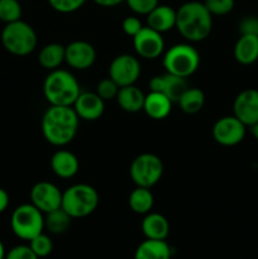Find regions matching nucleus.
Listing matches in <instances>:
<instances>
[{"label":"nucleus","instance_id":"obj_1","mask_svg":"<svg viewBox=\"0 0 258 259\" xmlns=\"http://www.w3.org/2000/svg\"><path fill=\"white\" fill-rule=\"evenodd\" d=\"M80 118L72 106H53L42 116V134L46 141L55 147H65L75 139Z\"/></svg>","mask_w":258,"mask_h":259},{"label":"nucleus","instance_id":"obj_2","mask_svg":"<svg viewBox=\"0 0 258 259\" xmlns=\"http://www.w3.org/2000/svg\"><path fill=\"white\" fill-rule=\"evenodd\" d=\"M190 43L206 39L212 29V15L204 3L187 2L176 10V27Z\"/></svg>","mask_w":258,"mask_h":259},{"label":"nucleus","instance_id":"obj_3","mask_svg":"<svg viewBox=\"0 0 258 259\" xmlns=\"http://www.w3.org/2000/svg\"><path fill=\"white\" fill-rule=\"evenodd\" d=\"M81 94L80 83L67 70L50 71L43 82V95L53 106H72Z\"/></svg>","mask_w":258,"mask_h":259},{"label":"nucleus","instance_id":"obj_4","mask_svg":"<svg viewBox=\"0 0 258 259\" xmlns=\"http://www.w3.org/2000/svg\"><path fill=\"white\" fill-rule=\"evenodd\" d=\"M98 191L88 184H76L62 192L61 207L72 219H82L93 214L99 206Z\"/></svg>","mask_w":258,"mask_h":259},{"label":"nucleus","instance_id":"obj_5","mask_svg":"<svg viewBox=\"0 0 258 259\" xmlns=\"http://www.w3.org/2000/svg\"><path fill=\"white\" fill-rule=\"evenodd\" d=\"M162 65L167 73L187 78L200 66V53L190 43H177L164 52Z\"/></svg>","mask_w":258,"mask_h":259},{"label":"nucleus","instance_id":"obj_6","mask_svg":"<svg viewBox=\"0 0 258 259\" xmlns=\"http://www.w3.org/2000/svg\"><path fill=\"white\" fill-rule=\"evenodd\" d=\"M2 43L9 53L24 57L34 52L38 37L32 25L19 19L5 24L2 32Z\"/></svg>","mask_w":258,"mask_h":259},{"label":"nucleus","instance_id":"obj_7","mask_svg":"<svg viewBox=\"0 0 258 259\" xmlns=\"http://www.w3.org/2000/svg\"><path fill=\"white\" fill-rule=\"evenodd\" d=\"M10 227L19 239L29 242L45 230V214L33 204L19 205L13 211Z\"/></svg>","mask_w":258,"mask_h":259},{"label":"nucleus","instance_id":"obj_8","mask_svg":"<svg viewBox=\"0 0 258 259\" xmlns=\"http://www.w3.org/2000/svg\"><path fill=\"white\" fill-rule=\"evenodd\" d=\"M129 175L136 186L151 189L159 182L163 175V163L153 153H142L132 161Z\"/></svg>","mask_w":258,"mask_h":259},{"label":"nucleus","instance_id":"obj_9","mask_svg":"<svg viewBox=\"0 0 258 259\" xmlns=\"http://www.w3.org/2000/svg\"><path fill=\"white\" fill-rule=\"evenodd\" d=\"M141 63L134 56L123 53L111 61L109 66V77L116 82L119 88L134 85L141 76Z\"/></svg>","mask_w":258,"mask_h":259},{"label":"nucleus","instance_id":"obj_10","mask_svg":"<svg viewBox=\"0 0 258 259\" xmlns=\"http://www.w3.org/2000/svg\"><path fill=\"white\" fill-rule=\"evenodd\" d=\"M247 133V126L234 115H227L218 119L212 126V138L218 144L234 147L242 143Z\"/></svg>","mask_w":258,"mask_h":259},{"label":"nucleus","instance_id":"obj_11","mask_svg":"<svg viewBox=\"0 0 258 259\" xmlns=\"http://www.w3.org/2000/svg\"><path fill=\"white\" fill-rule=\"evenodd\" d=\"M133 47L139 57L156 60L164 52V39L162 33L147 25L133 37Z\"/></svg>","mask_w":258,"mask_h":259},{"label":"nucleus","instance_id":"obj_12","mask_svg":"<svg viewBox=\"0 0 258 259\" xmlns=\"http://www.w3.org/2000/svg\"><path fill=\"white\" fill-rule=\"evenodd\" d=\"M61 202L62 191L52 182H37L30 190V204L34 205L43 214L61 207Z\"/></svg>","mask_w":258,"mask_h":259},{"label":"nucleus","instance_id":"obj_13","mask_svg":"<svg viewBox=\"0 0 258 259\" xmlns=\"http://www.w3.org/2000/svg\"><path fill=\"white\" fill-rule=\"evenodd\" d=\"M233 115L245 126H252L258 121V90L245 89L240 91L233 103Z\"/></svg>","mask_w":258,"mask_h":259},{"label":"nucleus","instance_id":"obj_14","mask_svg":"<svg viewBox=\"0 0 258 259\" xmlns=\"http://www.w3.org/2000/svg\"><path fill=\"white\" fill-rule=\"evenodd\" d=\"M95 48L86 40H73L65 47V62L73 70H88L95 63Z\"/></svg>","mask_w":258,"mask_h":259},{"label":"nucleus","instance_id":"obj_15","mask_svg":"<svg viewBox=\"0 0 258 259\" xmlns=\"http://www.w3.org/2000/svg\"><path fill=\"white\" fill-rule=\"evenodd\" d=\"M72 108L80 119L86 121H95L103 116L105 110V101L96 93L81 91Z\"/></svg>","mask_w":258,"mask_h":259},{"label":"nucleus","instance_id":"obj_16","mask_svg":"<svg viewBox=\"0 0 258 259\" xmlns=\"http://www.w3.org/2000/svg\"><path fill=\"white\" fill-rule=\"evenodd\" d=\"M51 169L60 179H72L80 169L78 158L70 151L58 149L51 157Z\"/></svg>","mask_w":258,"mask_h":259},{"label":"nucleus","instance_id":"obj_17","mask_svg":"<svg viewBox=\"0 0 258 259\" xmlns=\"http://www.w3.org/2000/svg\"><path fill=\"white\" fill-rule=\"evenodd\" d=\"M147 24L159 33H166L176 27V10L169 5L158 4L147 14Z\"/></svg>","mask_w":258,"mask_h":259},{"label":"nucleus","instance_id":"obj_18","mask_svg":"<svg viewBox=\"0 0 258 259\" xmlns=\"http://www.w3.org/2000/svg\"><path fill=\"white\" fill-rule=\"evenodd\" d=\"M142 232L146 239L166 240L169 234V223L162 214L148 212L142 220Z\"/></svg>","mask_w":258,"mask_h":259},{"label":"nucleus","instance_id":"obj_19","mask_svg":"<svg viewBox=\"0 0 258 259\" xmlns=\"http://www.w3.org/2000/svg\"><path fill=\"white\" fill-rule=\"evenodd\" d=\"M172 109V101L163 93L149 91L144 99L143 111L153 120H162L169 115Z\"/></svg>","mask_w":258,"mask_h":259},{"label":"nucleus","instance_id":"obj_20","mask_svg":"<svg viewBox=\"0 0 258 259\" xmlns=\"http://www.w3.org/2000/svg\"><path fill=\"white\" fill-rule=\"evenodd\" d=\"M234 58L240 65H253L258 61V35L242 34L234 46Z\"/></svg>","mask_w":258,"mask_h":259},{"label":"nucleus","instance_id":"obj_21","mask_svg":"<svg viewBox=\"0 0 258 259\" xmlns=\"http://www.w3.org/2000/svg\"><path fill=\"white\" fill-rule=\"evenodd\" d=\"M116 103L118 105L123 109L126 113H138V111L143 110L144 105V99L146 95L143 91L136 85H129L120 88L116 95Z\"/></svg>","mask_w":258,"mask_h":259},{"label":"nucleus","instance_id":"obj_22","mask_svg":"<svg viewBox=\"0 0 258 259\" xmlns=\"http://www.w3.org/2000/svg\"><path fill=\"white\" fill-rule=\"evenodd\" d=\"M172 250L166 240L146 239L137 247L134 259H171Z\"/></svg>","mask_w":258,"mask_h":259},{"label":"nucleus","instance_id":"obj_23","mask_svg":"<svg viewBox=\"0 0 258 259\" xmlns=\"http://www.w3.org/2000/svg\"><path fill=\"white\" fill-rule=\"evenodd\" d=\"M38 62L48 71L57 70L65 62V46L60 43H48L38 55Z\"/></svg>","mask_w":258,"mask_h":259},{"label":"nucleus","instance_id":"obj_24","mask_svg":"<svg viewBox=\"0 0 258 259\" xmlns=\"http://www.w3.org/2000/svg\"><path fill=\"white\" fill-rule=\"evenodd\" d=\"M128 204L132 211L136 214L146 215L151 212L154 204V197L151 192V189L137 186L129 195Z\"/></svg>","mask_w":258,"mask_h":259},{"label":"nucleus","instance_id":"obj_25","mask_svg":"<svg viewBox=\"0 0 258 259\" xmlns=\"http://www.w3.org/2000/svg\"><path fill=\"white\" fill-rule=\"evenodd\" d=\"M177 104H179L180 109H181L185 114H189V115L197 114L199 111H201L202 108H204V91L200 90V89L197 88H189L184 94H182L181 98L177 101Z\"/></svg>","mask_w":258,"mask_h":259},{"label":"nucleus","instance_id":"obj_26","mask_svg":"<svg viewBox=\"0 0 258 259\" xmlns=\"http://www.w3.org/2000/svg\"><path fill=\"white\" fill-rule=\"evenodd\" d=\"M71 220L72 218L62 207H58L45 214V229H47L51 234L61 235L70 229Z\"/></svg>","mask_w":258,"mask_h":259},{"label":"nucleus","instance_id":"obj_27","mask_svg":"<svg viewBox=\"0 0 258 259\" xmlns=\"http://www.w3.org/2000/svg\"><path fill=\"white\" fill-rule=\"evenodd\" d=\"M189 89L186 78L180 77V76L171 75V73H164L163 75V90L162 93L172 101L177 103L181 98L182 94Z\"/></svg>","mask_w":258,"mask_h":259},{"label":"nucleus","instance_id":"obj_28","mask_svg":"<svg viewBox=\"0 0 258 259\" xmlns=\"http://www.w3.org/2000/svg\"><path fill=\"white\" fill-rule=\"evenodd\" d=\"M22 18V5L18 0H0V20L8 23L17 22Z\"/></svg>","mask_w":258,"mask_h":259},{"label":"nucleus","instance_id":"obj_29","mask_svg":"<svg viewBox=\"0 0 258 259\" xmlns=\"http://www.w3.org/2000/svg\"><path fill=\"white\" fill-rule=\"evenodd\" d=\"M29 247L38 258H46L52 253L53 243L47 234L40 233L39 235L29 240Z\"/></svg>","mask_w":258,"mask_h":259},{"label":"nucleus","instance_id":"obj_30","mask_svg":"<svg viewBox=\"0 0 258 259\" xmlns=\"http://www.w3.org/2000/svg\"><path fill=\"white\" fill-rule=\"evenodd\" d=\"M205 7L212 17H223L234 9V0H205Z\"/></svg>","mask_w":258,"mask_h":259},{"label":"nucleus","instance_id":"obj_31","mask_svg":"<svg viewBox=\"0 0 258 259\" xmlns=\"http://www.w3.org/2000/svg\"><path fill=\"white\" fill-rule=\"evenodd\" d=\"M119 86L116 85V82L114 80H111L110 77L103 78L101 81H99L98 85H96V91L95 93L103 99L104 101L106 100H113L116 98L119 91Z\"/></svg>","mask_w":258,"mask_h":259},{"label":"nucleus","instance_id":"obj_32","mask_svg":"<svg viewBox=\"0 0 258 259\" xmlns=\"http://www.w3.org/2000/svg\"><path fill=\"white\" fill-rule=\"evenodd\" d=\"M86 0H48L53 10L61 13V14H70V13L77 12L83 7Z\"/></svg>","mask_w":258,"mask_h":259},{"label":"nucleus","instance_id":"obj_33","mask_svg":"<svg viewBox=\"0 0 258 259\" xmlns=\"http://www.w3.org/2000/svg\"><path fill=\"white\" fill-rule=\"evenodd\" d=\"M132 12L139 15H147L159 4V0H125Z\"/></svg>","mask_w":258,"mask_h":259},{"label":"nucleus","instance_id":"obj_34","mask_svg":"<svg viewBox=\"0 0 258 259\" xmlns=\"http://www.w3.org/2000/svg\"><path fill=\"white\" fill-rule=\"evenodd\" d=\"M5 259H39L29 245H17L5 254Z\"/></svg>","mask_w":258,"mask_h":259},{"label":"nucleus","instance_id":"obj_35","mask_svg":"<svg viewBox=\"0 0 258 259\" xmlns=\"http://www.w3.org/2000/svg\"><path fill=\"white\" fill-rule=\"evenodd\" d=\"M121 28H123V32L125 33L126 35L133 38L134 35L143 28V24H142L141 19H139L138 17H136V15H129V17H126L125 19L123 20Z\"/></svg>","mask_w":258,"mask_h":259},{"label":"nucleus","instance_id":"obj_36","mask_svg":"<svg viewBox=\"0 0 258 259\" xmlns=\"http://www.w3.org/2000/svg\"><path fill=\"white\" fill-rule=\"evenodd\" d=\"M239 33L242 34L258 35V18L254 15L244 17L239 23Z\"/></svg>","mask_w":258,"mask_h":259},{"label":"nucleus","instance_id":"obj_37","mask_svg":"<svg viewBox=\"0 0 258 259\" xmlns=\"http://www.w3.org/2000/svg\"><path fill=\"white\" fill-rule=\"evenodd\" d=\"M148 88L149 90L154 91V93H162V90H163V75L153 76L149 80Z\"/></svg>","mask_w":258,"mask_h":259},{"label":"nucleus","instance_id":"obj_38","mask_svg":"<svg viewBox=\"0 0 258 259\" xmlns=\"http://www.w3.org/2000/svg\"><path fill=\"white\" fill-rule=\"evenodd\" d=\"M8 206H9V195L4 189L0 187V214L4 212Z\"/></svg>","mask_w":258,"mask_h":259},{"label":"nucleus","instance_id":"obj_39","mask_svg":"<svg viewBox=\"0 0 258 259\" xmlns=\"http://www.w3.org/2000/svg\"><path fill=\"white\" fill-rule=\"evenodd\" d=\"M93 2L95 3L96 5H99V7L113 8V7H116V5L121 4V3L125 2V0H93Z\"/></svg>","mask_w":258,"mask_h":259},{"label":"nucleus","instance_id":"obj_40","mask_svg":"<svg viewBox=\"0 0 258 259\" xmlns=\"http://www.w3.org/2000/svg\"><path fill=\"white\" fill-rule=\"evenodd\" d=\"M250 128V133H252V136L254 137L255 141L258 142V121L255 124H253L252 126H249Z\"/></svg>","mask_w":258,"mask_h":259},{"label":"nucleus","instance_id":"obj_41","mask_svg":"<svg viewBox=\"0 0 258 259\" xmlns=\"http://www.w3.org/2000/svg\"><path fill=\"white\" fill-rule=\"evenodd\" d=\"M5 248H4V244H3V242L0 240V259H5Z\"/></svg>","mask_w":258,"mask_h":259}]
</instances>
